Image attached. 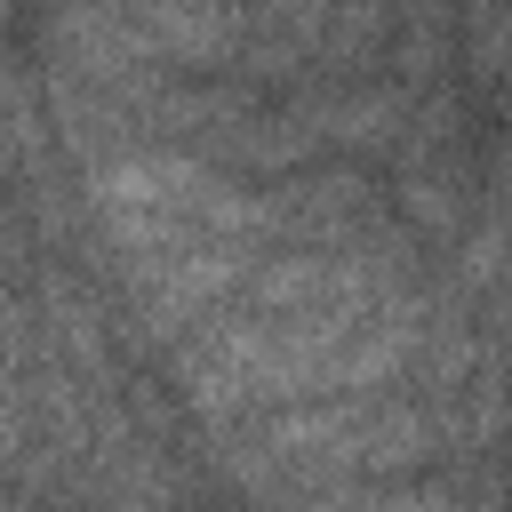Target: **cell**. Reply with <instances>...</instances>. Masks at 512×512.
<instances>
[{
    "label": "cell",
    "instance_id": "cell-4",
    "mask_svg": "<svg viewBox=\"0 0 512 512\" xmlns=\"http://www.w3.org/2000/svg\"><path fill=\"white\" fill-rule=\"evenodd\" d=\"M312 512H448L440 488H384V496H328Z\"/></svg>",
    "mask_w": 512,
    "mask_h": 512
},
{
    "label": "cell",
    "instance_id": "cell-3",
    "mask_svg": "<svg viewBox=\"0 0 512 512\" xmlns=\"http://www.w3.org/2000/svg\"><path fill=\"white\" fill-rule=\"evenodd\" d=\"M144 24V40H152V56L160 64H208V56H224L240 32H248V16H184V8H152V16H136Z\"/></svg>",
    "mask_w": 512,
    "mask_h": 512
},
{
    "label": "cell",
    "instance_id": "cell-2",
    "mask_svg": "<svg viewBox=\"0 0 512 512\" xmlns=\"http://www.w3.org/2000/svg\"><path fill=\"white\" fill-rule=\"evenodd\" d=\"M424 456V416L416 408H360L352 416V432H344V448H336V464L344 472H400V464H416Z\"/></svg>",
    "mask_w": 512,
    "mask_h": 512
},
{
    "label": "cell",
    "instance_id": "cell-1",
    "mask_svg": "<svg viewBox=\"0 0 512 512\" xmlns=\"http://www.w3.org/2000/svg\"><path fill=\"white\" fill-rule=\"evenodd\" d=\"M256 272V256H248V240H200V248H184V256H168V264H152L144 280H136V304H144V328L152 336H184L224 288H240Z\"/></svg>",
    "mask_w": 512,
    "mask_h": 512
}]
</instances>
